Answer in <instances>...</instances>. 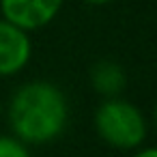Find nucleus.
I'll list each match as a JSON object with an SVG mask.
<instances>
[{
    "instance_id": "obj_5",
    "label": "nucleus",
    "mask_w": 157,
    "mask_h": 157,
    "mask_svg": "<svg viewBox=\"0 0 157 157\" xmlns=\"http://www.w3.org/2000/svg\"><path fill=\"white\" fill-rule=\"evenodd\" d=\"M90 84L101 97H118L127 86V73L116 60H99L90 69Z\"/></svg>"
},
{
    "instance_id": "obj_2",
    "label": "nucleus",
    "mask_w": 157,
    "mask_h": 157,
    "mask_svg": "<svg viewBox=\"0 0 157 157\" xmlns=\"http://www.w3.org/2000/svg\"><path fill=\"white\" fill-rule=\"evenodd\" d=\"M95 131L112 148L136 151L146 140V121L138 105L121 97H105L95 112Z\"/></svg>"
},
{
    "instance_id": "obj_9",
    "label": "nucleus",
    "mask_w": 157,
    "mask_h": 157,
    "mask_svg": "<svg viewBox=\"0 0 157 157\" xmlns=\"http://www.w3.org/2000/svg\"><path fill=\"white\" fill-rule=\"evenodd\" d=\"M155 125H157V108H155Z\"/></svg>"
},
{
    "instance_id": "obj_8",
    "label": "nucleus",
    "mask_w": 157,
    "mask_h": 157,
    "mask_svg": "<svg viewBox=\"0 0 157 157\" xmlns=\"http://www.w3.org/2000/svg\"><path fill=\"white\" fill-rule=\"evenodd\" d=\"M84 2H88V5H93V7H103V5L112 2V0H84Z\"/></svg>"
},
{
    "instance_id": "obj_7",
    "label": "nucleus",
    "mask_w": 157,
    "mask_h": 157,
    "mask_svg": "<svg viewBox=\"0 0 157 157\" xmlns=\"http://www.w3.org/2000/svg\"><path fill=\"white\" fill-rule=\"evenodd\" d=\"M138 151V157H157V146H144V148H136Z\"/></svg>"
},
{
    "instance_id": "obj_6",
    "label": "nucleus",
    "mask_w": 157,
    "mask_h": 157,
    "mask_svg": "<svg viewBox=\"0 0 157 157\" xmlns=\"http://www.w3.org/2000/svg\"><path fill=\"white\" fill-rule=\"evenodd\" d=\"M28 146L15 136H0V157H26Z\"/></svg>"
},
{
    "instance_id": "obj_1",
    "label": "nucleus",
    "mask_w": 157,
    "mask_h": 157,
    "mask_svg": "<svg viewBox=\"0 0 157 157\" xmlns=\"http://www.w3.org/2000/svg\"><path fill=\"white\" fill-rule=\"evenodd\" d=\"M7 116L15 138L26 146H41L63 136L69 123V101L54 82L33 80L13 93Z\"/></svg>"
},
{
    "instance_id": "obj_3",
    "label": "nucleus",
    "mask_w": 157,
    "mask_h": 157,
    "mask_svg": "<svg viewBox=\"0 0 157 157\" xmlns=\"http://www.w3.org/2000/svg\"><path fill=\"white\" fill-rule=\"evenodd\" d=\"M65 0H0V13L11 24L33 33L56 20Z\"/></svg>"
},
{
    "instance_id": "obj_10",
    "label": "nucleus",
    "mask_w": 157,
    "mask_h": 157,
    "mask_svg": "<svg viewBox=\"0 0 157 157\" xmlns=\"http://www.w3.org/2000/svg\"><path fill=\"white\" fill-rule=\"evenodd\" d=\"M0 112H2V105H0Z\"/></svg>"
},
{
    "instance_id": "obj_4",
    "label": "nucleus",
    "mask_w": 157,
    "mask_h": 157,
    "mask_svg": "<svg viewBox=\"0 0 157 157\" xmlns=\"http://www.w3.org/2000/svg\"><path fill=\"white\" fill-rule=\"evenodd\" d=\"M33 56V41L28 30L0 20V78H11L24 71Z\"/></svg>"
}]
</instances>
